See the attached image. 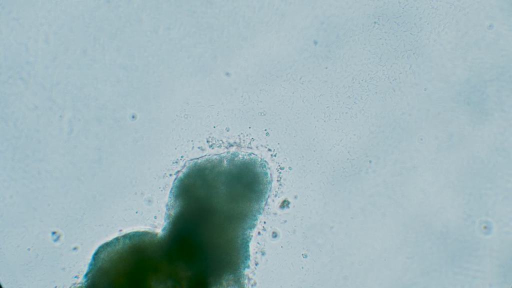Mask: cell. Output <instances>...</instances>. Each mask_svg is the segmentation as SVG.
Here are the masks:
<instances>
[{"label":"cell","mask_w":512,"mask_h":288,"mask_svg":"<svg viewBox=\"0 0 512 288\" xmlns=\"http://www.w3.org/2000/svg\"><path fill=\"white\" fill-rule=\"evenodd\" d=\"M261 210L227 182L185 168L170 190L162 233L195 264L224 267L248 257L250 234Z\"/></svg>","instance_id":"6da1fadb"},{"label":"cell","mask_w":512,"mask_h":288,"mask_svg":"<svg viewBox=\"0 0 512 288\" xmlns=\"http://www.w3.org/2000/svg\"><path fill=\"white\" fill-rule=\"evenodd\" d=\"M82 284L93 288H166L160 234L133 232L104 244L94 254Z\"/></svg>","instance_id":"7a4b0ae2"}]
</instances>
